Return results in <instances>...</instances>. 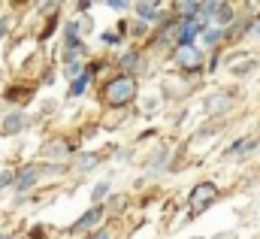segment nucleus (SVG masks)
<instances>
[{"label": "nucleus", "mask_w": 260, "mask_h": 239, "mask_svg": "<svg viewBox=\"0 0 260 239\" xmlns=\"http://www.w3.org/2000/svg\"><path fill=\"white\" fill-rule=\"evenodd\" d=\"M133 97H136V79L133 76H118L103 88V100L112 103V106H124Z\"/></svg>", "instance_id": "1"}, {"label": "nucleus", "mask_w": 260, "mask_h": 239, "mask_svg": "<svg viewBox=\"0 0 260 239\" xmlns=\"http://www.w3.org/2000/svg\"><path fill=\"white\" fill-rule=\"evenodd\" d=\"M109 191V182H100L97 188H94V200H103V194Z\"/></svg>", "instance_id": "17"}, {"label": "nucleus", "mask_w": 260, "mask_h": 239, "mask_svg": "<svg viewBox=\"0 0 260 239\" xmlns=\"http://www.w3.org/2000/svg\"><path fill=\"white\" fill-rule=\"evenodd\" d=\"M133 34H136V37H142V34H145V21H142V18H139V24H136V31H133Z\"/></svg>", "instance_id": "20"}, {"label": "nucleus", "mask_w": 260, "mask_h": 239, "mask_svg": "<svg viewBox=\"0 0 260 239\" xmlns=\"http://www.w3.org/2000/svg\"><path fill=\"white\" fill-rule=\"evenodd\" d=\"M233 18V9L227 6V3H218V9H215V24H224V21H230Z\"/></svg>", "instance_id": "10"}, {"label": "nucleus", "mask_w": 260, "mask_h": 239, "mask_svg": "<svg viewBox=\"0 0 260 239\" xmlns=\"http://www.w3.org/2000/svg\"><path fill=\"white\" fill-rule=\"evenodd\" d=\"M3 34H6V21H0V37H3Z\"/></svg>", "instance_id": "22"}, {"label": "nucleus", "mask_w": 260, "mask_h": 239, "mask_svg": "<svg viewBox=\"0 0 260 239\" xmlns=\"http://www.w3.org/2000/svg\"><path fill=\"white\" fill-rule=\"evenodd\" d=\"M200 31H203V27H200V21H185V24H182V31H179V46H191Z\"/></svg>", "instance_id": "4"}, {"label": "nucleus", "mask_w": 260, "mask_h": 239, "mask_svg": "<svg viewBox=\"0 0 260 239\" xmlns=\"http://www.w3.org/2000/svg\"><path fill=\"white\" fill-rule=\"evenodd\" d=\"M221 34H224V31H221V27L215 24V27H209V31H203V40H206L209 46H215V43L221 40Z\"/></svg>", "instance_id": "11"}, {"label": "nucleus", "mask_w": 260, "mask_h": 239, "mask_svg": "<svg viewBox=\"0 0 260 239\" xmlns=\"http://www.w3.org/2000/svg\"><path fill=\"white\" fill-rule=\"evenodd\" d=\"M27 94H30L27 88H9V91H6V100H12V103H21L18 97H27Z\"/></svg>", "instance_id": "13"}, {"label": "nucleus", "mask_w": 260, "mask_h": 239, "mask_svg": "<svg viewBox=\"0 0 260 239\" xmlns=\"http://www.w3.org/2000/svg\"><path fill=\"white\" fill-rule=\"evenodd\" d=\"M73 155V145L67 142V139H55V142H49V148H46V158H70Z\"/></svg>", "instance_id": "5"}, {"label": "nucleus", "mask_w": 260, "mask_h": 239, "mask_svg": "<svg viewBox=\"0 0 260 239\" xmlns=\"http://www.w3.org/2000/svg\"><path fill=\"white\" fill-rule=\"evenodd\" d=\"M100 215H103V209H100V206H94L91 212H85V215L76 221V227H73V230H85V227H94V221H100Z\"/></svg>", "instance_id": "9"}, {"label": "nucleus", "mask_w": 260, "mask_h": 239, "mask_svg": "<svg viewBox=\"0 0 260 239\" xmlns=\"http://www.w3.org/2000/svg\"><path fill=\"white\" fill-rule=\"evenodd\" d=\"M248 145H251V142H248V139H236V142H233V145H230V152H227V155H239V152H245V148H248Z\"/></svg>", "instance_id": "15"}, {"label": "nucleus", "mask_w": 260, "mask_h": 239, "mask_svg": "<svg viewBox=\"0 0 260 239\" xmlns=\"http://www.w3.org/2000/svg\"><path fill=\"white\" fill-rule=\"evenodd\" d=\"M136 12L142 21H154V18H160V0H139Z\"/></svg>", "instance_id": "3"}, {"label": "nucleus", "mask_w": 260, "mask_h": 239, "mask_svg": "<svg viewBox=\"0 0 260 239\" xmlns=\"http://www.w3.org/2000/svg\"><path fill=\"white\" fill-rule=\"evenodd\" d=\"M200 61H203V55H200V52H197L194 46H182V52H179V64H182V67H200Z\"/></svg>", "instance_id": "6"}, {"label": "nucleus", "mask_w": 260, "mask_h": 239, "mask_svg": "<svg viewBox=\"0 0 260 239\" xmlns=\"http://www.w3.org/2000/svg\"><path fill=\"white\" fill-rule=\"evenodd\" d=\"M106 3H109L112 9H124V6H127V0H106Z\"/></svg>", "instance_id": "19"}, {"label": "nucleus", "mask_w": 260, "mask_h": 239, "mask_svg": "<svg viewBox=\"0 0 260 239\" xmlns=\"http://www.w3.org/2000/svg\"><path fill=\"white\" fill-rule=\"evenodd\" d=\"M179 12L182 15H197V0H179Z\"/></svg>", "instance_id": "12"}, {"label": "nucleus", "mask_w": 260, "mask_h": 239, "mask_svg": "<svg viewBox=\"0 0 260 239\" xmlns=\"http://www.w3.org/2000/svg\"><path fill=\"white\" fill-rule=\"evenodd\" d=\"M24 127H27V118H24L21 112L6 115V121H3V133H18V130H24Z\"/></svg>", "instance_id": "8"}, {"label": "nucleus", "mask_w": 260, "mask_h": 239, "mask_svg": "<svg viewBox=\"0 0 260 239\" xmlns=\"http://www.w3.org/2000/svg\"><path fill=\"white\" fill-rule=\"evenodd\" d=\"M0 239H6V236H0Z\"/></svg>", "instance_id": "24"}, {"label": "nucleus", "mask_w": 260, "mask_h": 239, "mask_svg": "<svg viewBox=\"0 0 260 239\" xmlns=\"http://www.w3.org/2000/svg\"><path fill=\"white\" fill-rule=\"evenodd\" d=\"M12 182H15L12 173H3V176H0V188H6V185H12Z\"/></svg>", "instance_id": "18"}, {"label": "nucleus", "mask_w": 260, "mask_h": 239, "mask_svg": "<svg viewBox=\"0 0 260 239\" xmlns=\"http://www.w3.org/2000/svg\"><path fill=\"white\" fill-rule=\"evenodd\" d=\"M37 179H40V170L37 167H27V170H21V176H15V188L18 191H27Z\"/></svg>", "instance_id": "7"}, {"label": "nucleus", "mask_w": 260, "mask_h": 239, "mask_svg": "<svg viewBox=\"0 0 260 239\" xmlns=\"http://www.w3.org/2000/svg\"><path fill=\"white\" fill-rule=\"evenodd\" d=\"M94 164H97V158H94V155H85V158L79 161V167H82V170H91Z\"/></svg>", "instance_id": "16"}, {"label": "nucleus", "mask_w": 260, "mask_h": 239, "mask_svg": "<svg viewBox=\"0 0 260 239\" xmlns=\"http://www.w3.org/2000/svg\"><path fill=\"white\" fill-rule=\"evenodd\" d=\"M254 34H257V37H260V18H257V24H254Z\"/></svg>", "instance_id": "23"}, {"label": "nucleus", "mask_w": 260, "mask_h": 239, "mask_svg": "<svg viewBox=\"0 0 260 239\" xmlns=\"http://www.w3.org/2000/svg\"><path fill=\"white\" fill-rule=\"evenodd\" d=\"M215 197H218V188L212 182H200L191 191V215H200L209 203H215Z\"/></svg>", "instance_id": "2"}, {"label": "nucleus", "mask_w": 260, "mask_h": 239, "mask_svg": "<svg viewBox=\"0 0 260 239\" xmlns=\"http://www.w3.org/2000/svg\"><path fill=\"white\" fill-rule=\"evenodd\" d=\"M118 64H121V67H136V64H139V55H136V52H127V55H121Z\"/></svg>", "instance_id": "14"}, {"label": "nucleus", "mask_w": 260, "mask_h": 239, "mask_svg": "<svg viewBox=\"0 0 260 239\" xmlns=\"http://www.w3.org/2000/svg\"><path fill=\"white\" fill-rule=\"evenodd\" d=\"M91 239H112V236H109V230H100V233H94Z\"/></svg>", "instance_id": "21"}]
</instances>
